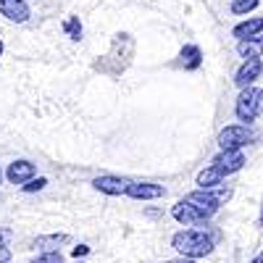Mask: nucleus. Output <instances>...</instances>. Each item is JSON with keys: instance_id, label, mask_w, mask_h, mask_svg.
<instances>
[{"instance_id": "nucleus-12", "label": "nucleus", "mask_w": 263, "mask_h": 263, "mask_svg": "<svg viewBox=\"0 0 263 263\" xmlns=\"http://www.w3.org/2000/svg\"><path fill=\"white\" fill-rule=\"evenodd\" d=\"M260 32H263V18H260V16L248 18V21H242V24H237V27H234V37H239V40L258 37Z\"/></svg>"}, {"instance_id": "nucleus-2", "label": "nucleus", "mask_w": 263, "mask_h": 263, "mask_svg": "<svg viewBox=\"0 0 263 263\" xmlns=\"http://www.w3.org/2000/svg\"><path fill=\"white\" fill-rule=\"evenodd\" d=\"M213 234L203 232V229H182L171 237V248L177 250L182 258L197 260V258H205L213 250Z\"/></svg>"}, {"instance_id": "nucleus-16", "label": "nucleus", "mask_w": 263, "mask_h": 263, "mask_svg": "<svg viewBox=\"0 0 263 263\" xmlns=\"http://www.w3.org/2000/svg\"><path fill=\"white\" fill-rule=\"evenodd\" d=\"M63 29H66V34H69L71 40H79V37H82V24H79V18H77V16H71V18H66V24H63Z\"/></svg>"}, {"instance_id": "nucleus-11", "label": "nucleus", "mask_w": 263, "mask_h": 263, "mask_svg": "<svg viewBox=\"0 0 263 263\" xmlns=\"http://www.w3.org/2000/svg\"><path fill=\"white\" fill-rule=\"evenodd\" d=\"M237 53L242 55L245 61L250 58H260L263 55V37H250V40H239V45H237Z\"/></svg>"}, {"instance_id": "nucleus-17", "label": "nucleus", "mask_w": 263, "mask_h": 263, "mask_svg": "<svg viewBox=\"0 0 263 263\" xmlns=\"http://www.w3.org/2000/svg\"><path fill=\"white\" fill-rule=\"evenodd\" d=\"M32 263H63V258H61V253H42Z\"/></svg>"}, {"instance_id": "nucleus-5", "label": "nucleus", "mask_w": 263, "mask_h": 263, "mask_svg": "<svg viewBox=\"0 0 263 263\" xmlns=\"http://www.w3.org/2000/svg\"><path fill=\"white\" fill-rule=\"evenodd\" d=\"M242 166H245L242 150H221V153H218V156L211 161V168H213L221 179H227L229 174H237Z\"/></svg>"}, {"instance_id": "nucleus-3", "label": "nucleus", "mask_w": 263, "mask_h": 263, "mask_svg": "<svg viewBox=\"0 0 263 263\" xmlns=\"http://www.w3.org/2000/svg\"><path fill=\"white\" fill-rule=\"evenodd\" d=\"M263 111V90L260 87H245L242 92H239L237 103H234V114L242 124H250L260 116Z\"/></svg>"}, {"instance_id": "nucleus-10", "label": "nucleus", "mask_w": 263, "mask_h": 263, "mask_svg": "<svg viewBox=\"0 0 263 263\" xmlns=\"http://www.w3.org/2000/svg\"><path fill=\"white\" fill-rule=\"evenodd\" d=\"M34 174H37L34 163H29V161H13L8 166V171H6V177H8L11 184H27L29 179H34Z\"/></svg>"}, {"instance_id": "nucleus-22", "label": "nucleus", "mask_w": 263, "mask_h": 263, "mask_svg": "<svg viewBox=\"0 0 263 263\" xmlns=\"http://www.w3.org/2000/svg\"><path fill=\"white\" fill-rule=\"evenodd\" d=\"M163 263H197V260H190V258H174V260H163Z\"/></svg>"}, {"instance_id": "nucleus-8", "label": "nucleus", "mask_w": 263, "mask_h": 263, "mask_svg": "<svg viewBox=\"0 0 263 263\" xmlns=\"http://www.w3.org/2000/svg\"><path fill=\"white\" fill-rule=\"evenodd\" d=\"M0 16H6L8 21H16V24H24L32 16V11H29L27 0H0Z\"/></svg>"}, {"instance_id": "nucleus-1", "label": "nucleus", "mask_w": 263, "mask_h": 263, "mask_svg": "<svg viewBox=\"0 0 263 263\" xmlns=\"http://www.w3.org/2000/svg\"><path fill=\"white\" fill-rule=\"evenodd\" d=\"M232 197V190L218 184L211 190H195L190 195H184L182 200L171 208V216L177 218L179 224H203L221 208Z\"/></svg>"}, {"instance_id": "nucleus-23", "label": "nucleus", "mask_w": 263, "mask_h": 263, "mask_svg": "<svg viewBox=\"0 0 263 263\" xmlns=\"http://www.w3.org/2000/svg\"><path fill=\"white\" fill-rule=\"evenodd\" d=\"M0 55H3V40H0Z\"/></svg>"}, {"instance_id": "nucleus-14", "label": "nucleus", "mask_w": 263, "mask_h": 263, "mask_svg": "<svg viewBox=\"0 0 263 263\" xmlns=\"http://www.w3.org/2000/svg\"><path fill=\"white\" fill-rule=\"evenodd\" d=\"M200 48L197 45H184L182 48V63H184V69H197L200 66Z\"/></svg>"}, {"instance_id": "nucleus-9", "label": "nucleus", "mask_w": 263, "mask_h": 263, "mask_svg": "<svg viewBox=\"0 0 263 263\" xmlns=\"http://www.w3.org/2000/svg\"><path fill=\"white\" fill-rule=\"evenodd\" d=\"M92 187L103 195H126V187H129V179H121V177H111V174H103L92 182Z\"/></svg>"}, {"instance_id": "nucleus-25", "label": "nucleus", "mask_w": 263, "mask_h": 263, "mask_svg": "<svg viewBox=\"0 0 263 263\" xmlns=\"http://www.w3.org/2000/svg\"><path fill=\"white\" fill-rule=\"evenodd\" d=\"M0 179H3V171H0Z\"/></svg>"}, {"instance_id": "nucleus-20", "label": "nucleus", "mask_w": 263, "mask_h": 263, "mask_svg": "<svg viewBox=\"0 0 263 263\" xmlns=\"http://www.w3.org/2000/svg\"><path fill=\"white\" fill-rule=\"evenodd\" d=\"M87 250H90V248H87V245H79V248H74V250H71V253H74V255H77V258H79V255H84V253H87Z\"/></svg>"}, {"instance_id": "nucleus-6", "label": "nucleus", "mask_w": 263, "mask_h": 263, "mask_svg": "<svg viewBox=\"0 0 263 263\" xmlns=\"http://www.w3.org/2000/svg\"><path fill=\"white\" fill-rule=\"evenodd\" d=\"M126 195L132 200H158V197L166 195L163 184H153V182H129Z\"/></svg>"}, {"instance_id": "nucleus-15", "label": "nucleus", "mask_w": 263, "mask_h": 263, "mask_svg": "<svg viewBox=\"0 0 263 263\" xmlns=\"http://www.w3.org/2000/svg\"><path fill=\"white\" fill-rule=\"evenodd\" d=\"M258 3H260V0H232V13L245 16V13L255 11V8H258Z\"/></svg>"}, {"instance_id": "nucleus-19", "label": "nucleus", "mask_w": 263, "mask_h": 263, "mask_svg": "<svg viewBox=\"0 0 263 263\" xmlns=\"http://www.w3.org/2000/svg\"><path fill=\"white\" fill-rule=\"evenodd\" d=\"M8 239H11V229H0V248H6Z\"/></svg>"}, {"instance_id": "nucleus-4", "label": "nucleus", "mask_w": 263, "mask_h": 263, "mask_svg": "<svg viewBox=\"0 0 263 263\" xmlns=\"http://www.w3.org/2000/svg\"><path fill=\"white\" fill-rule=\"evenodd\" d=\"M255 140V132L248 124H229L218 132V147L221 150H242Z\"/></svg>"}, {"instance_id": "nucleus-21", "label": "nucleus", "mask_w": 263, "mask_h": 263, "mask_svg": "<svg viewBox=\"0 0 263 263\" xmlns=\"http://www.w3.org/2000/svg\"><path fill=\"white\" fill-rule=\"evenodd\" d=\"M6 260H11V253L6 248H0V263H6Z\"/></svg>"}, {"instance_id": "nucleus-26", "label": "nucleus", "mask_w": 263, "mask_h": 263, "mask_svg": "<svg viewBox=\"0 0 263 263\" xmlns=\"http://www.w3.org/2000/svg\"><path fill=\"white\" fill-rule=\"evenodd\" d=\"M260 221H263V213H260Z\"/></svg>"}, {"instance_id": "nucleus-7", "label": "nucleus", "mask_w": 263, "mask_h": 263, "mask_svg": "<svg viewBox=\"0 0 263 263\" xmlns=\"http://www.w3.org/2000/svg\"><path fill=\"white\" fill-rule=\"evenodd\" d=\"M263 74V61L260 58H250L239 66V71L234 74V84L239 90H245V87H253V82Z\"/></svg>"}, {"instance_id": "nucleus-18", "label": "nucleus", "mask_w": 263, "mask_h": 263, "mask_svg": "<svg viewBox=\"0 0 263 263\" xmlns=\"http://www.w3.org/2000/svg\"><path fill=\"white\" fill-rule=\"evenodd\" d=\"M48 184V179H29L27 184H24V192H34V190H42Z\"/></svg>"}, {"instance_id": "nucleus-13", "label": "nucleus", "mask_w": 263, "mask_h": 263, "mask_svg": "<svg viewBox=\"0 0 263 263\" xmlns=\"http://www.w3.org/2000/svg\"><path fill=\"white\" fill-rule=\"evenodd\" d=\"M63 242H69V237H66V234H50V237H40L37 248L42 253H58V245H63Z\"/></svg>"}, {"instance_id": "nucleus-24", "label": "nucleus", "mask_w": 263, "mask_h": 263, "mask_svg": "<svg viewBox=\"0 0 263 263\" xmlns=\"http://www.w3.org/2000/svg\"><path fill=\"white\" fill-rule=\"evenodd\" d=\"M258 263H263V255H260V258H258Z\"/></svg>"}]
</instances>
